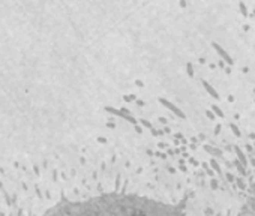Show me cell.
I'll use <instances>...</instances> for the list:
<instances>
[{
    "label": "cell",
    "instance_id": "2",
    "mask_svg": "<svg viewBox=\"0 0 255 216\" xmlns=\"http://www.w3.org/2000/svg\"><path fill=\"white\" fill-rule=\"evenodd\" d=\"M159 102H161V104H162V105H165V107H167V108H170V110H171V111H173V113H176V114H177V116H179V117H183V113H182V111H180V110H179V108H177V107H176V105H173V104H171V102H168V101H167V99H162V98H161V99H159Z\"/></svg>",
    "mask_w": 255,
    "mask_h": 216
},
{
    "label": "cell",
    "instance_id": "4",
    "mask_svg": "<svg viewBox=\"0 0 255 216\" xmlns=\"http://www.w3.org/2000/svg\"><path fill=\"white\" fill-rule=\"evenodd\" d=\"M239 8H240L242 15H243V17H248V9H246V6H245V3H243V2H240V3H239Z\"/></svg>",
    "mask_w": 255,
    "mask_h": 216
},
{
    "label": "cell",
    "instance_id": "5",
    "mask_svg": "<svg viewBox=\"0 0 255 216\" xmlns=\"http://www.w3.org/2000/svg\"><path fill=\"white\" fill-rule=\"evenodd\" d=\"M204 86H206V89L209 90V93H212V96H213V98H218V93H216V92H215V90H213V89H212L207 83H204Z\"/></svg>",
    "mask_w": 255,
    "mask_h": 216
},
{
    "label": "cell",
    "instance_id": "3",
    "mask_svg": "<svg viewBox=\"0 0 255 216\" xmlns=\"http://www.w3.org/2000/svg\"><path fill=\"white\" fill-rule=\"evenodd\" d=\"M212 45H213V47L216 48V51H218V53H219V54H221V56H222V57H224V59H225V60H227L228 63H233V60L230 59V56H228V54H227V53H225V51H224V50H222V48H221V47H219L218 44H215V42H213Z\"/></svg>",
    "mask_w": 255,
    "mask_h": 216
},
{
    "label": "cell",
    "instance_id": "6",
    "mask_svg": "<svg viewBox=\"0 0 255 216\" xmlns=\"http://www.w3.org/2000/svg\"><path fill=\"white\" fill-rule=\"evenodd\" d=\"M141 123H143L144 126H147V128H152V125H150L149 122H146V120H141Z\"/></svg>",
    "mask_w": 255,
    "mask_h": 216
},
{
    "label": "cell",
    "instance_id": "1",
    "mask_svg": "<svg viewBox=\"0 0 255 216\" xmlns=\"http://www.w3.org/2000/svg\"><path fill=\"white\" fill-rule=\"evenodd\" d=\"M107 111H108V113H113V114H116V116H119V117H122V119H125V120H128V122L132 123V125H137V120H135L134 117L128 116V114H125V113H122V111H119V110H114V108H107Z\"/></svg>",
    "mask_w": 255,
    "mask_h": 216
}]
</instances>
